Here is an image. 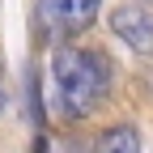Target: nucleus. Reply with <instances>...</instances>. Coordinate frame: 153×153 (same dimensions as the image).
<instances>
[{"mask_svg":"<svg viewBox=\"0 0 153 153\" xmlns=\"http://www.w3.org/2000/svg\"><path fill=\"white\" fill-rule=\"evenodd\" d=\"M38 17L55 38H72L98 17V0H38Z\"/></svg>","mask_w":153,"mask_h":153,"instance_id":"2","label":"nucleus"},{"mask_svg":"<svg viewBox=\"0 0 153 153\" xmlns=\"http://www.w3.org/2000/svg\"><path fill=\"white\" fill-rule=\"evenodd\" d=\"M111 30L119 34L136 55H149V51H153V17H149L145 9H136V4L115 9V13H111Z\"/></svg>","mask_w":153,"mask_h":153,"instance_id":"3","label":"nucleus"},{"mask_svg":"<svg viewBox=\"0 0 153 153\" xmlns=\"http://www.w3.org/2000/svg\"><path fill=\"white\" fill-rule=\"evenodd\" d=\"M51 85H55V106L68 119H85L102 102V94L111 85V64H106L102 51L55 47V55H51Z\"/></svg>","mask_w":153,"mask_h":153,"instance_id":"1","label":"nucleus"},{"mask_svg":"<svg viewBox=\"0 0 153 153\" xmlns=\"http://www.w3.org/2000/svg\"><path fill=\"white\" fill-rule=\"evenodd\" d=\"M34 153H51V145H47V136H34Z\"/></svg>","mask_w":153,"mask_h":153,"instance_id":"5","label":"nucleus"},{"mask_svg":"<svg viewBox=\"0 0 153 153\" xmlns=\"http://www.w3.org/2000/svg\"><path fill=\"white\" fill-rule=\"evenodd\" d=\"M98 153H140V136H136V128H106L102 136H98Z\"/></svg>","mask_w":153,"mask_h":153,"instance_id":"4","label":"nucleus"},{"mask_svg":"<svg viewBox=\"0 0 153 153\" xmlns=\"http://www.w3.org/2000/svg\"><path fill=\"white\" fill-rule=\"evenodd\" d=\"M0 102H4V98H0Z\"/></svg>","mask_w":153,"mask_h":153,"instance_id":"6","label":"nucleus"}]
</instances>
